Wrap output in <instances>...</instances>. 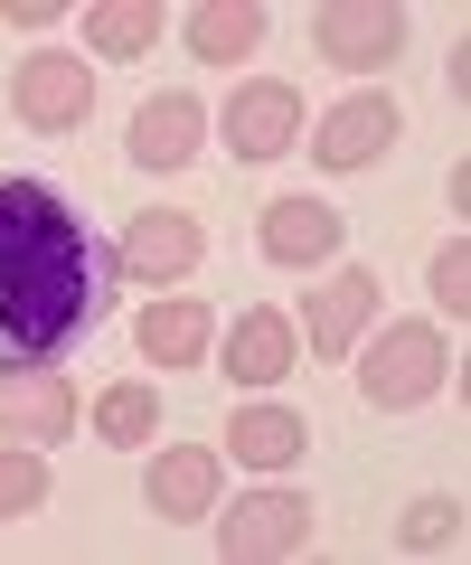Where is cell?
I'll list each match as a JSON object with an SVG mask.
<instances>
[{
  "mask_svg": "<svg viewBox=\"0 0 471 565\" xmlns=\"http://www.w3.org/2000/svg\"><path fill=\"white\" fill-rule=\"evenodd\" d=\"M114 236L39 170H0V377L57 367L114 311Z\"/></svg>",
  "mask_w": 471,
  "mask_h": 565,
  "instance_id": "6da1fadb",
  "label": "cell"
},
{
  "mask_svg": "<svg viewBox=\"0 0 471 565\" xmlns=\"http://www.w3.org/2000/svg\"><path fill=\"white\" fill-rule=\"evenodd\" d=\"M47 509V462L39 452H0V519H29Z\"/></svg>",
  "mask_w": 471,
  "mask_h": 565,
  "instance_id": "7402d4cb",
  "label": "cell"
},
{
  "mask_svg": "<svg viewBox=\"0 0 471 565\" xmlns=\"http://www.w3.org/2000/svg\"><path fill=\"white\" fill-rule=\"evenodd\" d=\"M151 39H161L151 0H95L85 10V57H151Z\"/></svg>",
  "mask_w": 471,
  "mask_h": 565,
  "instance_id": "ac0fdd59",
  "label": "cell"
},
{
  "mask_svg": "<svg viewBox=\"0 0 471 565\" xmlns=\"http://www.w3.org/2000/svg\"><path fill=\"white\" fill-rule=\"evenodd\" d=\"M311 57H330L340 76H377L387 57H406V10L396 0H330L311 20Z\"/></svg>",
  "mask_w": 471,
  "mask_h": 565,
  "instance_id": "5b68a950",
  "label": "cell"
},
{
  "mask_svg": "<svg viewBox=\"0 0 471 565\" xmlns=\"http://www.w3.org/2000/svg\"><path fill=\"white\" fill-rule=\"evenodd\" d=\"M180 39H189V57H207V66L255 57V47H265V10H255V0H199L180 20Z\"/></svg>",
  "mask_w": 471,
  "mask_h": 565,
  "instance_id": "e0dca14e",
  "label": "cell"
},
{
  "mask_svg": "<svg viewBox=\"0 0 471 565\" xmlns=\"http://www.w3.org/2000/svg\"><path fill=\"white\" fill-rule=\"evenodd\" d=\"M302 444H311L302 405H265V396H255V405L226 415V462H246V471H292Z\"/></svg>",
  "mask_w": 471,
  "mask_h": 565,
  "instance_id": "9a60e30c",
  "label": "cell"
},
{
  "mask_svg": "<svg viewBox=\"0 0 471 565\" xmlns=\"http://www.w3.org/2000/svg\"><path fill=\"white\" fill-rule=\"evenodd\" d=\"M124 151H132V170H189V161L207 151V104L189 95V85H170V95H151L142 114H132Z\"/></svg>",
  "mask_w": 471,
  "mask_h": 565,
  "instance_id": "9c48e42d",
  "label": "cell"
},
{
  "mask_svg": "<svg viewBox=\"0 0 471 565\" xmlns=\"http://www.w3.org/2000/svg\"><path fill=\"white\" fill-rule=\"evenodd\" d=\"M302 546H311V500L283 490V481L226 500V519H217V556L226 565H283V556H302Z\"/></svg>",
  "mask_w": 471,
  "mask_h": 565,
  "instance_id": "3957f363",
  "label": "cell"
},
{
  "mask_svg": "<svg viewBox=\"0 0 471 565\" xmlns=\"http://www.w3.org/2000/svg\"><path fill=\"white\" fill-rule=\"evenodd\" d=\"M57 10H66V0H0V20H10V29H47Z\"/></svg>",
  "mask_w": 471,
  "mask_h": 565,
  "instance_id": "603a6c76",
  "label": "cell"
},
{
  "mask_svg": "<svg viewBox=\"0 0 471 565\" xmlns=\"http://www.w3.org/2000/svg\"><path fill=\"white\" fill-rule=\"evenodd\" d=\"M396 546H415V556H443V546H462V500H415L406 519H396Z\"/></svg>",
  "mask_w": 471,
  "mask_h": 565,
  "instance_id": "ffe728a7",
  "label": "cell"
},
{
  "mask_svg": "<svg viewBox=\"0 0 471 565\" xmlns=\"http://www.w3.org/2000/svg\"><path fill=\"white\" fill-rule=\"evenodd\" d=\"M132 340H142L151 367H199L207 349H217V311H207L199 292H170V302H142Z\"/></svg>",
  "mask_w": 471,
  "mask_h": 565,
  "instance_id": "2e32d148",
  "label": "cell"
},
{
  "mask_svg": "<svg viewBox=\"0 0 471 565\" xmlns=\"http://www.w3.org/2000/svg\"><path fill=\"white\" fill-rule=\"evenodd\" d=\"M349 359H358V405H377V415H406V405L443 396V377H452V349H443L433 321H387Z\"/></svg>",
  "mask_w": 471,
  "mask_h": 565,
  "instance_id": "7a4b0ae2",
  "label": "cell"
},
{
  "mask_svg": "<svg viewBox=\"0 0 471 565\" xmlns=\"http://www.w3.org/2000/svg\"><path fill=\"white\" fill-rule=\"evenodd\" d=\"M10 114L29 122V132H76L85 114H95V66L76 57V47H39V57L10 66Z\"/></svg>",
  "mask_w": 471,
  "mask_h": 565,
  "instance_id": "277c9868",
  "label": "cell"
},
{
  "mask_svg": "<svg viewBox=\"0 0 471 565\" xmlns=\"http://www.w3.org/2000/svg\"><path fill=\"white\" fill-rule=\"evenodd\" d=\"M0 434H20V444L76 434V386H66L57 367H10V377H0Z\"/></svg>",
  "mask_w": 471,
  "mask_h": 565,
  "instance_id": "5bb4252c",
  "label": "cell"
},
{
  "mask_svg": "<svg viewBox=\"0 0 471 565\" xmlns=\"http://www.w3.org/2000/svg\"><path fill=\"white\" fill-rule=\"evenodd\" d=\"M425 282H433V311H443V321L462 330V321H471V245L452 236L443 255H433V274H425Z\"/></svg>",
  "mask_w": 471,
  "mask_h": 565,
  "instance_id": "44dd1931",
  "label": "cell"
},
{
  "mask_svg": "<svg viewBox=\"0 0 471 565\" xmlns=\"http://www.w3.org/2000/svg\"><path fill=\"white\" fill-rule=\"evenodd\" d=\"M396 132H406V114H396V95H349V104H330L321 114V132H311V161L321 170H368V161H387L396 151Z\"/></svg>",
  "mask_w": 471,
  "mask_h": 565,
  "instance_id": "52a82bcc",
  "label": "cell"
},
{
  "mask_svg": "<svg viewBox=\"0 0 471 565\" xmlns=\"http://www.w3.org/2000/svg\"><path fill=\"white\" fill-rule=\"evenodd\" d=\"M292 367H302V330H292L274 302H255V311H236V321H226V377H236V386H255V396H265V386H283Z\"/></svg>",
  "mask_w": 471,
  "mask_h": 565,
  "instance_id": "30bf717a",
  "label": "cell"
},
{
  "mask_svg": "<svg viewBox=\"0 0 471 565\" xmlns=\"http://www.w3.org/2000/svg\"><path fill=\"white\" fill-rule=\"evenodd\" d=\"M292 141H302V85L255 76V85L226 95V151H236V161H283Z\"/></svg>",
  "mask_w": 471,
  "mask_h": 565,
  "instance_id": "ba28073f",
  "label": "cell"
},
{
  "mask_svg": "<svg viewBox=\"0 0 471 565\" xmlns=\"http://www.w3.org/2000/svg\"><path fill=\"white\" fill-rule=\"evenodd\" d=\"M255 245H265V264H330L340 255V207L330 199H265L255 207Z\"/></svg>",
  "mask_w": 471,
  "mask_h": 565,
  "instance_id": "8fae6325",
  "label": "cell"
},
{
  "mask_svg": "<svg viewBox=\"0 0 471 565\" xmlns=\"http://www.w3.org/2000/svg\"><path fill=\"white\" fill-rule=\"evenodd\" d=\"M207 264V226L189 207H142V217L114 236V274L124 282H189Z\"/></svg>",
  "mask_w": 471,
  "mask_h": 565,
  "instance_id": "8992f818",
  "label": "cell"
},
{
  "mask_svg": "<svg viewBox=\"0 0 471 565\" xmlns=\"http://www.w3.org/2000/svg\"><path fill=\"white\" fill-rule=\"evenodd\" d=\"M217 490H226V462L207 444H170V452H151V490H142V509L151 519H207L217 509Z\"/></svg>",
  "mask_w": 471,
  "mask_h": 565,
  "instance_id": "7c38bea8",
  "label": "cell"
},
{
  "mask_svg": "<svg viewBox=\"0 0 471 565\" xmlns=\"http://www.w3.org/2000/svg\"><path fill=\"white\" fill-rule=\"evenodd\" d=\"M95 434H104V444H124V452H142L151 434H161V396H151V377L104 386V396H95Z\"/></svg>",
  "mask_w": 471,
  "mask_h": 565,
  "instance_id": "d6986e66",
  "label": "cell"
},
{
  "mask_svg": "<svg viewBox=\"0 0 471 565\" xmlns=\"http://www.w3.org/2000/svg\"><path fill=\"white\" fill-rule=\"evenodd\" d=\"M368 321H377V274H368V264H340V274H330L321 292H311V311H302V340L321 349V359H349Z\"/></svg>",
  "mask_w": 471,
  "mask_h": 565,
  "instance_id": "4fadbf2b",
  "label": "cell"
}]
</instances>
